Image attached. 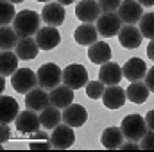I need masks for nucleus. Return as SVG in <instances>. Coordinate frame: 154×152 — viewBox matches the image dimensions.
<instances>
[{"mask_svg": "<svg viewBox=\"0 0 154 152\" xmlns=\"http://www.w3.org/2000/svg\"><path fill=\"white\" fill-rule=\"evenodd\" d=\"M39 120H41V127H45V129H54V127H57V125L61 123L63 113H61V109H57V108H54V106H48V108H45V109L39 113Z\"/></svg>", "mask_w": 154, "mask_h": 152, "instance_id": "27", "label": "nucleus"}, {"mask_svg": "<svg viewBox=\"0 0 154 152\" xmlns=\"http://www.w3.org/2000/svg\"><path fill=\"white\" fill-rule=\"evenodd\" d=\"M149 93L151 90L147 88L145 82L142 81H136V82H131L125 90V95H127V100L134 102V104H143L147 99H149Z\"/></svg>", "mask_w": 154, "mask_h": 152, "instance_id": "24", "label": "nucleus"}, {"mask_svg": "<svg viewBox=\"0 0 154 152\" xmlns=\"http://www.w3.org/2000/svg\"><path fill=\"white\" fill-rule=\"evenodd\" d=\"M86 88V95L90 97V99H100L102 97V93H104V90H106V84L102 82V81H88V84L84 86Z\"/></svg>", "mask_w": 154, "mask_h": 152, "instance_id": "31", "label": "nucleus"}, {"mask_svg": "<svg viewBox=\"0 0 154 152\" xmlns=\"http://www.w3.org/2000/svg\"><path fill=\"white\" fill-rule=\"evenodd\" d=\"M86 120H88V113L79 104H70L68 108L63 109V122L68 123L70 127H81Z\"/></svg>", "mask_w": 154, "mask_h": 152, "instance_id": "20", "label": "nucleus"}, {"mask_svg": "<svg viewBox=\"0 0 154 152\" xmlns=\"http://www.w3.org/2000/svg\"><path fill=\"white\" fill-rule=\"evenodd\" d=\"M14 125L23 134H34L36 131H39L41 120H39V114H36V111H32V109L27 108L25 111H22V113L16 116Z\"/></svg>", "mask_w": 154, "mask_h": 152, "instance_id": "10", "label": "nucleus"}, {"mask_svg": "<svg viewBox=\"0 0 154 152\" xmlns=\"http://www.w3.org/2000/svg\"><path fill=\"white\" fill-rule=\"evenodd\" d=\"M25 106L32 111H43L45 108L50 106V95L41 88H34L32 91H29L25 95Z\"/></svg>", "mask_w": 154, "mask_h": 152, "instance_id": "17", "label": "nucleus"}, {"mask_svg": "<svg viewBox=\"0 0 154 152\" xmlns=\"http://www.w3.org/2000/svg\"><path fill=\"white\" fill-rule=\"evenodd\" d=\"M88 57L93 65H104V63L111 61V47L104 41H97V43L90 45Z\"/></svg>", "mask_w": 154, "mask_h": 152, "instance_id": "21", "label": "nucleus"}, {"mask_svg": "<svg viewBox=\"0 0 154 152\" xmlns=\"http://www.w3.org/2000/svg\"><path fill=\"white\" fill-rule=\"evenodd\" d=\"M18 56L16 52H11V50H2L0 54V72L2 75L11 77L16 70H18Z\"/></svg>", "mask_w": 154, "mask_h": 152, "instance_id": "26", "label": "nucleus"}, {"mask_svg": "<svg viewBox=\"0 0 154 152\" xmlns=\"http://www.w3.org/2000/svg\"><path fill=\"white\" fill-rule=\"evenodd\" d=\"M9 2H13V4H20V2H23V0H9Z\"/></svg>", "mask_w": 154, "mask_h": 152, "instance_id": "44", "label": "nucleus"}, {"mask_svg": "<svg viewBox=\"0 0 154 152\" xmlns=\"http://www.w3.org/2000/svg\"><path fill=\"white\" fill-rule=\"evenodd\" d=\"M120 29H122V20L116 13H102L97 20V31L102 38L118 36Z\"/></svg>", "mask_w": 154, "mask_h": 152, "instance_id": "7", "label": "nucleus"}, {"mask_svg": "<svg viewBox=\"0 0 154 152\" xmlns=\"http://www.w3.org/2000/svg\"><path fill=\"white\" fill-rule=\"evenodd\" d=\"M38 2H48V0H38Z\"/></svg>", "mask_w": 154, "mask_h": 152, "instance_id": "45", "label": "nucleus"}, {"mask_svg": "<svg viewBox=\"0 0 154 152\" xmlns=\"http://www.w3.org/2000/svg\"><path fill=\"white\" fill-rule=\"evenodd\" d=\"M32 136H34L36 140H50V138L47 136V132H45V131H36V132H34Z\"/></svg>", "mask_w": 154, "mask_h": 152, "instance_id": "39", "label": "nucleus"}, {"mask_svg": "<svg viewBox=\"0 0 154 152\" xmlns=\"http://www.w3.org/2000/svg\"><path fill=\"white\" fill-rule=\"evenodd\" d=\"M4 88H5V75H2L0 79V91H4Z\"/></svg>", "mask_w": 154, "mask_h": 152, "instance_id": "42", "label": "nucleus"}, {"mask_svg": "<svg viewBox=\"0 0 154 152\" xmlns=\"http://www.w3.org/2000/svg\"><path fill=\"white\" fill-rule=\"evenodd\" d=\"M120 4H122V0H99L102 13H115V11H118Z\"/></svg>", "mask_w": 154, "mask_h": 152, "instance_id": "32", "label": "nucleus"}, {"mask_svg": "<svg viewBox=\"0 0 154 152\" xmlns=\"http://www.w3.org/2000/svg\"><path fill=\"white\" fill-rule=\"evenodd\" d=\"M2 136H0V141L2 143H5L7 140H9V123H2Z\"/></svg>", "mask_w": 154, "mask_h": 152, "instance_id": "37", "label": "nucleus"}, {"mask_svg": "<svg viewBox=\"0 0 154 152\" xmlns=\"http://www.w3.org/2000/svg\"><path fill=\"white\" fill-rule=\"evenodd\" d=\"M140 149L142 150H154V131L145 132V136L140 140Z\"/></svg>", "mask_w": 154, "mask_h": 152, "instance_id": "33", "label": "nucleus"}, {"mask_svg": "<svg viewBox=\"0 0 154 152\" xmlns=\"http://www.w3.org/2000/svg\"><path fill=\"white\" fill-rule=\"evenodd\" d=\"M59 4H63V5H70V4H74L75 0H57Z\"/></svg>", "mask_w": 154, "mask_h": 152, "instance_id": "43", "label": "nucleus"}, {"mask_svg": "<svg viewBox=\"0 0 154 152\" xmlns=\"http://www.w3.org/2000/svg\"><path fill=\"white\" fill-rule=\"evenodd\" d=\"M143 5L138 2V0H124L116 11V14L120 16L122 23H127V25H134L140 22V18L143 16Z\"/></svg>", "mask_w": 154, "mask_h": 152, "instance_id": "8", "label": "nucleus"}, {"mask_svg": "<svg viewBox=\"0 0 154 152\" xmlns=\"http://www.w3.org/2000/svg\"><path fill=\"white\" fill-rule=\"evenodd\" d=\"M63 84L70 86L72 90H79L88 84V70L82 65H68L63 70Z\"/></svg>", "mask_w": 154, "mask_h": 152, "instance_id": "6", "label": "nucleus"}, {"mask_svg": "<svg viewBox=\"0 0 154 152\" xmlns=\"http://www.w3.org/2000/svg\"><path fill=\"white\" fill-rule=\"evenodd\" d=\"M50 106L57 108V109H65L70 104H74V90L66 84L63 86H56L54 90H50Z\"/></svg>", "mask_w": 154, "mask_h": 152, "instance_id": "14", "label": "nucleus"}, {"mask_svg": "<svg viewBox=\"0 0 154 152\" xmlns=\"http://www.w3.org/2000/svg\"><path fill=\"white\" fill-rule=\"evenodd\" d=\"M13 29L20 38H32L38 34L39 27V14L32 9H23L16 14L13 20Z\"/></svg>", "mask_w": 154, "mask_h": 152, "instance_id": "1", "label": "nucleus"}, {"mask_svg": "<svg viewBox=\"0 0 154 152\" xmlns=\"http://www.w3.org/2000/svg\"><path fill=\"white\" fill-rule=\"evenodd\" d=\"M50 141H52L54 149H59V150L70 149L75 143V132H74V129L68 123H59L57 127L52 129Z\"/></svg>", "mask_w": 154, "mask_h": 152, "instance_id": "5", "label": "nucleus"}, {"mask_svg": "<svg viewBox=\"0 0 154 152\" xmlns=\"http://www.w3.org/2000/svg\"><path fill=\"white\" fill-rule=\"evenodd\" d=\"M122 72L124 77L131 82H136V81H143L145 74H147V65L145 61H142L140 57H131L129 61H125V65L122 66Z\"/></svg>", "mask_w": 154, "mask_h": 152, "instance_id": "15", "label": "nucleus"}, {"mask_svg": "<svg viewBox=\"0 0 154 152\" xmlns=\"http://www.w3.org/2000/svg\"><path fill=\"white\" fill-rule=\"evenodd\" d=\"M120 149H122V150H140V145L129 140V143H122V145H120Z\"/></svg>", "mask_w": 154, "mask_h": 152, "instance_id": "38", "label": "nucleus"}, {"mask_svg": "<svg viewBox=\"0 0 154 152\" xmlns=\"http://www.w3.org/2000/svg\"><path fill=\"white\" fill-rule=\"evenodd\" d=\"M41 20L50 27H59L65 22V5L59 2L45 4V7L41 11Z\"/></svg>", "mask_w": 154, "mask_h": 152, "instance_id": "12", "label": "nucleus"}, {"mask_svg": "<svg viewBox=\"0 0 154 152\" xmlns=\"http://www.w3.org/2000/svg\"><path fill=\"white\" fill-rule=\"evenodd\" d=\"M125 90L120 88V86H106L104 93H102V102L108 109H120L124 104H125Z\"/></svg>", "mask_w": 154, "mask_h": 152, "instance_id": "16", "label": "nucleus"}, {"mask_svg": "<svg viewBox=\"0 0 154 152\" xmlns=\"http://www.w3.org/2000/svg\"><path fill=\"white\" fill-rule=\"evenodd\" d=\"M142 5H145V7H152L154 5V0H138Z\"/></svg>", "mask_w": 154, "mask_h": 152, "instance_id": "41", "label": "nucleus"}, {"mask_svg": "<svg viewBox=\"0 0 154 152\" xmlns=\"http://www.w3.org/2000/svg\"><path fill=\"white\" fill-rule=\"evenodd\" d=\"M0 22H2V25H9L14 18H16V11H14V5H13V2H9V0H2L0 2Z\"/></svg>", "mask_w": 154, "mask_h": 152, "instance_id": "30", "label": "nucleus"}, {"mask_svg": "<svg viewBox=\"0 0 154 152\" xmlns=\"http://www.w3.org/2000/svg\"><path fill=\"white\" fill-rule=\"evenodd\" d=\"M36 43H38L39 50H52L61 43V34L56 27H41L36 34Z\"/></svg>", "mask_w": 154, "mask_h": 152, "instance_id": "13", "label": "nucleus"}, {"mask_svg": "<svg viewBox=\"0 0 154 152\" xmlns=\"http://www.w3.org/2000/svg\"><path fill=\"white\" fill-rule=\"evenodd\" d=\"M140 32L143 38L154 39V13H143L140 18Z\"/></svg>", "mask_w": 154, "mask_h": 152, "instance_id": "29", "label": "nucleus"}, {"mask_svg": "<svg viewBox=\"0 0 154 152\" xmlns=\"http://www.w3.org/2000/svg\"><path fill=\"white\" fill-rule=\"evenodd\" d=\"M11 84L16 93L27 95L34 88H38V74H34L31 68H20L11 75Z\"/></svg>", "mask_w": 154, "mask_h": 152, "instance_id": "3", "label": "nucleus"}, {"mask_svg": "<svg viewBox=\"0 0 154 152\" xmlns=\"http://www.w3.org/2000/svg\"><path fill=\"white\" fill-rule=\"evenodd\" d=\"M120 129H122L125 140H131V141H140L145 136V132L149 131L147 123H145V118L140 116V114H127L122 120Z\"/></svg>", "mask_w": 154, "mask_h": 152, "instance_id": "2", "label": "nucleus"}, {"mask_svg": "<svg viewBox=\"0 0 154 152\" xmlns=\"http://www.w3.org/2000/svg\"><path fill=\"white\" fill-rule=\"evenodd\" d=\"M145 123H147L149 131H154V109H151L149 113L145 114Z\"/></svg>", "mask_w": 154, "mask_h": 152, "instance_id": "36", "label": "nucleus"}, {"mask_svg": "<svg viewBox=\"0 0 154 152\" xmlns=\"http://www.w3.org/2000/svg\"><path fill=\"white\" fill-rule=\"evenodd\" d=\"M31 150H48V149H54L52 147V141L50 140H41V141H32L29 145Z\"/></svg>", "mask_w": 154, "mask_h": 152, "instance_id": "34", "label": "nucleus"}, {"mask_svg": "<svg viewBox=\"0 0 154 152\" xmlns=\"http://www.w3.org/2000/svg\"><path fill=\"white\" fill-rule=\"evenodd\" d=\"M145 84H147V88L154 93V66L151 70H147V74H145Z\"/></svg>", "mask_w": 154, "mask_h": 152, "instance_id": "35", "label": "nucleus"}, {"mask_svg": "<svg viewBox=\"0 0 154 152\" xmlns=\"http://www.w3.org/2000/svg\"><path fill=\"white\" fill-rule=\"evenodd\" d=\"M38 43H36V38H20L18 41V45H16V48H14V52H16V56L20 57V59H34L36 56H38Z\"/></svg>", "mask_w": 154, "mask_h": 152, "instance_id": "25", "label": "nucleus"}, {"mask_svg": "<svg viewBox=\"0 0 154 152\" xmlns=\"http://www.w3.org/2000/svg\"><path fill=\"white\" fill-rule=\"evenodd\" d=\"M100 14H102V9H100L99 2H95V0H81L75 5V16L82 23L97 22Z\"/></svg>", "mask_w": 154, "mask_h": 152, "instance_id": "9", "label": "nucleus"}, {"mask_svg": "<svg viewBox=\"0 0 154 152\" xmlns=\"http://www.w3.org/2000/svg\"><path fill=\"white\" fill-rule=\"evenodd\" d=\"M18 41H20V36L16 34V31L13 27L2 25V29H0V47H2V50H13V48H16Z\"/></svg>", "mask_w": 154, "mask_h": 152, "instance_id": "28", "label": "nucleus"}, {"mask_svg": "<svg viewBox=\"0 0 154 152\" xmlns=\"http://www.w3.org/2000/svg\"><path fill=\"white\" fill-rule=\"evenodd\" d=\"M118 41L124 48L127 50H133V48H138L143 41V34L140 32V27L136 25H127L124 23L120 32H118Z\"/></svg>", "mask_w": 154, "mask_h": 152, "instance_id": "11", "label": "nucleus"}, {"mask_svg": "<svg viewBox=\"0 0 154 152\" xmlns=\"http://www.w3.org/2000/svg\"><path fill=\"white\" fill-rule=\"evenodd\" d=\"M63 81V70L56 63H45L38 68V84L43 90H54Z\"/></svg>", "mask_w": 154, "mask_h": 152, "instance_id": "4", "label": "nucleus"}, {"mask_svg": "<svg viewBox=\"0 0 154 152\" xmlns=\"http://www.w3.org/2000/svg\"><path fill=\"white\" fill-rule=\"evenodd\" d=\"M147 56L154 61V39H151V43H149V47H147Z\"/></svg>", "mask_w": 154, "mask_h": 152, "instance_id": "40", "label": "nucleus"}, {"mask_svg": "<svg viewBox=\"0 0 154 152\" xmlns=\"http://www.w3.org/2000/svg\"><path fill=\"white\" fill-rule=\"evenodd\" d=\"M124 132L120 127H108L104 129L102 136H100V143L104 149L108 150H115V149H120V145L124 143Z\"/></svg>", "mask_w": 154, "mask_h": 152, "instance_id": "23", "label": "nucleus"}, {"mask_svg": "<svg viewBox=\"0 0 154 152\" xmlns=\"http://www.w3.org/2000/svg\"><path fill=\"white\" fill-rule=\"evenodd\" d=\"M18 114H20L18 102H16L13 97L2 95V99H0V120H2V123H11V122H14Z\"/></svg>", "mask_w": 154, "mask_h": 152, "instance_id": "22", "label": "nucleus"}, {"mask_svg": "<svg viewBox=\"0 0 154 152\" xmlns=\"http://www.w3.org/2000/svg\"><path fill=\"white\" fill-rule=\"evenodd\" d=\"M97 38H99V31H97V25L93 23H81L74 31V39L82 47H90L97 43L99 41Z\"/></svg>", "mask_w": 154, "mask_h": 152, "instance_id": "18", "label": "nucleus"}, {"mask_svg": "<svg viewBox=\"0 0 154 152\" xmlns=\"http://www.w3.org/2000/svg\"><path fill=\"white\" fill-rule=\"evenodd\" d=\"M124 77V72H122V66H118L116 63H104L100 66V72H99V81H102L106 86H115L120 82V79Z\"/></svg>", "mask_w": 154, "mask_h": 152, "instance_id": "19", "label": "nucleus"}]
</instances>
